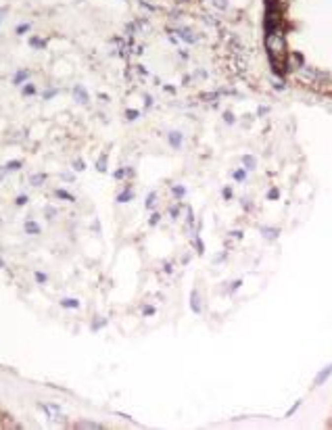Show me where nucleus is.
Wrapping results in <instances>:
<instances>
[{"label":"nucleus","mask_w":332,"mask_h":430,"mask_svg":"<svg viewBox=\"0 0 332 430\" xmlns=\"http://www.w3.org/2000/svg\"><path fill=\"white\" fill-rule=\"evenodd\" d=\"M46 411H48V416H57V418H61V411H59V407H55V405H42Z\"/></svg>","instance_id":"obj_1"},{"label":"nucleus","mask_w":332,"mask_h":430,"mask_svg":"<svg viewBox=\"0 0 332 430\" xmlns=\"http://www.w3.org/2000/svg\"><path fill=\"white\" fill-rule=\"evenodd\" d=\"M80 428H99V424H90V422H82Z\"/></svg>","instance_id":"obj_2"},{"label":"nucleus","mask_w":332,"mask_h":430,"mask_svg":"<svg viewBox=\"0 0 332 430\" xmlns=\"http://www.w3.org/2000/svg\"><path fill=\"white\" fill-rule=\"evenodd\" d=\"M63 305H65V307H67V305H69V307H77V301L69 299V301H63Z\"/></svg>","instance_id":"obj_3"},{"label":"nucleus","mask_w":332,"mask_h":430,"mask_svg":"<svg viewBox=\"0 0 332 430\" xmlns=\"http://www.w3.org/2000/svg\"><path fill=\"white\" fill-rule=\"evenodd\" d=\"M28 232H38V226L36 224H28Z\"/></svg>","instance_id":"obj_4"}]
</instances>
